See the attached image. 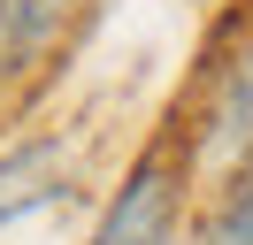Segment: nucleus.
<instances>
[{"label": "nucleus", "mask_w": 253, "mask_h": 245, "mask_svg": "<svg viewBox=\"0 0 253 245\" xmlns=\"http://www.w3.org/2000/svg\"><path fill=\"white\" fill-rule=\"evenodd\" d=\"M246 161H253V39H238L230 54L207 69L184 168H222V176H230V168H246Z\"/></svg>", "instance_id": "2"}, {"label": "nucleus", "mask_w": 253, "mask_h": 245, "mask_svg": "<svg viewBox=\"0 0 253 245\" xmlns=\"http://www.w3.org/2000/svg\"><path fill=\"white\" fill-rule=\"evenodd\" d=\"M62 176H69V146L62 138H31V146L0 153V230L23 222V214H39L62 192Z\"/></svg>", "instance_id": "4"}, {"label": "nucleus", "mask_w": 253, "mask_h": 245, "mask_svg": "<svg viewBox=\"0 0 253 245\" xmlns=\"http://www.w3.org/2000/svg\"><path fill=\"white\" fill-rule=\"evenodd\" d=\"M200 245H253V161L222 176V192H215V214H207Z\"/></svg>", "instance_id": "5"}, {"label": "nucleus", "mask_w": 253, "mask_h": 245, "mask_svg": "<svg viewBox=\"0 0 253 245\" xmlns=\"http://www.w3.org/2000/svg\"><path fill=\"white\" fill-rule=\"evenodd\" d=\"M77 15H84V0H0V84L39 77L77 31Z\"/></svg>", "instance_id": "3"}, {"label": "nucleus", "mask_w": 253, "mask_h": 245, "mask_svg": "<svg viewBox=\"0 0 253 245\" xmlns=\"http://www.w3.org/2000/svg\"><path fill=\"white\" fill-rule=\"evenodd\" d=\"M184 153L169 146H146L138 161L123 168V184H115V199L100 207L92 238L84 245H176V214H184Z\"/></svg>", "instance_id": "1"}]
</instances>
